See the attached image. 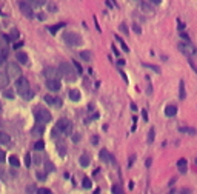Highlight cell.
<instances>
[{
    "label": "cell",
    "instance_id": "41",
    "mask_svg": "<svg viewBox=\"0 0 197 194\" xmlns=\"http://www.w3.org/2000/svg\"><path fill=\"white\" fill-rule=\"evenodd\" d=\"M6 160V154H5V151H0V162H5Z\"/></svg>",
    "mask_w": 197,
    "mask_h": 194
},
{
    "label": "cell",
    "instance_id": "49",
    "mask_svg": "<svg viewBox=\"0 0 197 194\" xmlns=\"http://www.w3.org/2000/svg\"><path fill=\"white\" fill-rule=\"evenodd\" d=\"M0 111H2V105H0Z\"/></svg>",
    "mask_w": 197,
    "mask_h": 194
},
{
    "label": "cell",
    "instance_id": "45",
    "mask_svg": "<svg viewBox=\"0 0 197 194\" xmlns=\"http://www.w3.org/2000/svg\"><path fill=\"white\" fill-rule=\"evenodd\" d=\"M20 46H22V42H19V43H14V49H19Z\"/></svg>",
    "mask_w": 197,
    "mask_h": 194
},
{
    "label": "cell",
    "instance_id": "32",
    "mask_svg": "<svg viewBox=\"0 0 197 194\" xmlns=\"http://www.w3.org/2000/svg\"><path fill=\"white\" fill-rule=\"evenodd\" d=\"M3 96H5L6 99H12V97H14V92H12L11 89H6V91L3 92Z\"/></svg>",
    "mask_w": 197,
    "mask_h": 194
},
{
    "label": "cell",
    "instance_id": "17",
    "mask_svg": "<svg viewBox=\"0 0 197 194\" xmlns=\"http://www.w3.org/2000/svg\"><path fill=\"white\" fill-rule=\"evenodd\" d=\"M69 99L72 102H79L80 100V91L79 89H71L69 91Z\"/></svg>",
    "mask_w": 197,
    "mask_h": 194
},
{
    "label": "cell",
    "instance_id": "40",
    "mask_svg": "<svg viewBox=\"0 0 197 194\" xmlns=\"http://www.w3.org/2000/svg\"><path fill=\"white\" fill-rule=\"evenodd\" d=\"M133 29H134L135 32H137V34H140V32H142V29H140V26H139V25H135V23L133 25Z\"/></svg>",
    "mask_w": 197,
    "mask_h": 194
},
{
    "label": "cell",
    "instance_id": "26",
    "mask_svg": "<svg viewBox=\"0 0 197 194\" xmlns=\"http://www.w3.org/2000/svg\"><path fill=\"white\" fill-rule=\"evenodd\" d=\"M43 148H45V142H42V140H39V142H36V145H34V150H37V151L43 150Z\"/></svg>",
    "mask_w": 197,
    "mask_h": 194
},
{
    "label": "cell",
    "instance_id": "33",
    "mask_svg": "<svg viewBox=\"0 0 197 194\" xmlns=\"http://www.w3.org/2000/svg\"><path fill=\"white\" fill-rule=\"evenodd\" d=\"M31 2L36 5V6H43L46 3V0H31Z\"/></svg>",
    "mask_w": 197,
    "mask_h": 194
},
{
    "label": "cell",
    "instance_id": "38",
    "mask_svg": "<svg viewBox=\"0 0 197 194\" xmlns=\"http://www.w3.org/2000/svg\"><path fill=\"white\" fill-rule=\"evenodd\" d=\"M154 140V130H149V134H148V142L151 143Z\"/></svg>",
    "mask_w": 197,
    "mask_h": 194
},
{
    "label": "cell",
    "instance_id": "1",
    "mask_svg": "<svg viewBox=\"0 0 197 194\" xmlns=\"http://www.w3.org/2000/svg\"><path fill=\"white\" fill-rule=\"evenodd\" d=\"M16 89L20 96H22L25 100H29L32 97V92L29 89V82H28V79H25V77H19L16 80Z\"/></svg>",
    "mask_w": 197,
    "mask_h": 194
},
{
    "label": "cell",
    "instance_id": "4",
    "mask_svg": "<svg viewBox=\"0 0 197 194\" xmlns=\"http://www.w3.org/2000/svg\"><path fill=\"white\" fill-rule=\"evenodd\" d=\"M56 128H57L60 132H62V134L69 136V134H71V131H72V123H71L68 119H60V120H57Z\"/></svg>",
    "mask_w": 197,
    "mask_h": 194
},
{
    "label": "cell",
    "instance_id": "5",
    "mask_svg": "<svg viewBox=\"0 0 197 194\" xmlns=\"http://www.w3.org/2000/svg\"><path fill=\"white\" fill-rule=\"evenodd\" d=\"M6 74H8V77L17 80L19 77H22V69H20V66L16 62H9L8 68H6Z\"/></svg>",
    "mask_w": 197,
    "mask_h": 194
},
{
    "label": "cell",
    "instance_id": "43",
    "mask_svg": "<svg viewBox=\"0 0 197 194\" xmlns=\"http://www.w3.org/2000/svg\"><path fill=\"white\" fill-rule=\"evenodd\" d=\"M120 29H122V31H123V32H126V34H128V28H126V26H125V25H120Z\"/></svg>",
    "mask_w": 197,
    "mask_h": 194
},
{
    "label": "cell",
    "instance_id": "19",
    "mask_svg": "<svg viewBox=\"0 0 197 194\" xmlns=\"http://www.w3.org/2000/svg\"><path fill=\"white\" fill-rule=\"evenodd\" d=\"M9 163H11V166H14V168H19L20 166V160H19V157L17 156H9Z\"/></svg>",
    "mask_w": 197,
    "mask_h": 194
},
{
    "label": "cell",
    "instance_id": "39",
    "mask_svg": "<svg viewBox=\"0 0 197 194\" xmlns=\"http://www.w3.org/2000/svg\"><path fill=\"white\" fill-rule=\"evenodd\" d=\"M25 165H26V166H29V165H31V156H29V154H26V156H25Z\"/></svg>",
    "mask_w": 197,
    "mask_h": 194
},
{
    "label": "cell",
    "instance_id": "9",
    "mask_svg": "<svg viewBox=\"0 0 197 194\" xmlns=\"http://www.w3.org/2000/svg\"><path fill=\"white\" fill-rule=\"evenodd\" d=\"M19 8H20V11H22L26 17H29V19L34 17V11H32V8H31V6L26 3V2H20V3H19Z\"/></svg>",
    "mask_w": 197,
    "mask_h": 194
},
{
    "label": "cell",
    "instance_id": "27",
    "mask_svg": "<svg viewBox=\"0 0 197 194\" xmlns=\"http://www.w3.org/2000/svg\"><path fill=\"white\" fill-rule=\"evenodd\" d=\"M140 8H142V11H143V12H148V14H151V8H149V6L146 5V3H140Z\"/></svg>",
    "mask_w": 197,
    "mask_h": 194
},
{
    "label": "cell",
    "instance_id": "25",
    "mask_svg": "<svg viewBox=\"0 0 197 194\" xmlns=\"http://www.w3.org/2000/svg\"><path fill=\"white\" fill-rule=\"evenodd\" d=\"M72 66H74V68H76V71H77V74H82V66H80V63L77 62V60H74V62H72Z\"/></svg>",
    "mask_w": 197,
    "mask_h": 194
},
{
    "label": "cell",
    "instance_id": "12",
    "mask_svg": "<svg viewBox=\"0 0 197 194\" xmlns=\"http://www.w3.org/2000/svg\"><path fill=\"white\" fill-rule=\"evenodd\" d=\"M8 83H9V77H8V74H6V72H2V71H0V89L6 88V86H8Z\"/></svg>",
    "mask_w": 197,
    "mask_h": 194
},
{
    "label": "cell",
    "instance_id": "2",
    "mask_svg": "<svg viewBox=\"0 0 197 194\" xmlns=\"http://www.w3.org/2000/svg\"><path fill=\"white\" fill-rule=\"evenodd\" d=\"M59 72H60V76L65 77L66 80H69V82H72V80L77 79V71L72 66V63L62 62V63H60V66H59Z\"/></svg>",
    "mask_w": 197,
    "mask_h": 194
},
{
    "label": "cell",
    "instance_id": "23",
    "mask_svg": "<svg viewBox=\"0 0 197 194\" xmlns=\"http://www.w3.org/2000/svg\"><path fill=\"white\" fill-rule=\"evenodd\" d=\"M80 59L86 60V62H90L91 60V52L90 51H80Z\"/></svg>",
    "mask_w": 197,
    "mask_h": 194
},
{
    "label": "cell",
    "instance_id": "35",
    "mask_svg": "<svg viewBox=\"0 0 197 194\" xmlns=\"http://www.w3.org/2000/svg\"><path fill=\"white\" fill-rule=\"evenodd\" d=\"M112 194H122V188L119 185H114L112 186Z\"/></svg>",
    "mask_w": 197,
    "mask_h": 194
},
{
    "label": "cell",
    "instance_id": "50",
    "mask_svg": "<svg viewBox=\"0 0 197 194\" xmlns=\"http://www.w3.org/2000/svg\"><path fill=\"white\" fill-rule=\"evenodd\" d=\"M196 162H197V159H196Z\"/></svg>",
    "mask_w": 197,
    "mask_h": 194
},
{
    "label": "cell",
    "instance_id": "28",
    "mask_svg": "<svg viewBox=\"0 0 197 194\" xmlns=\"http://www.w3.org/2000/svg\"><path fill=\"white\" fill-rule=\"evenodd\" d=\"M19 37H20L19 31H17V29H12V31H11V36H9V39H11V40H17Z\"/></svg>",
    "mask_w": 197,
    "mask_h": 194
},
{
    "label": "cell",
    "instance_id": "13",
    "mask_svg": "<svg viewBox=\"0 0 197 194\" xmlns=\"http://www.w3.org/2000/svg\"><path fill=\"white\" fill-rule=\"evenodd\" d=\"M43 132H45V126H43V123H39V122H37L36 126L32 128V134H34V136H42Z\"/></svg>",
    "mask_w": 197,
    "mask_h": 194
},
{
    "label": "cell",
    "instance_id": "16",
    "mask_svg": "<svg viewBox=\"0 0 197 194\" xmlns=\"http://www.w3.org/2000/svg\"><path fill=\"white\" fill-rule=\"evenodd\" d=\"M11 142V137L6 134V132L0 131V145H8Z\"/></svg>",
    "mask_w": 197,
    "mask_h": 194
},
{
    "label": "cell",
    "instance_id": "30",
    "mask_svg": "<svg viewBox=\"0 0 197 194\" xmlns=\"http://www.w3.org/2000/svg\"><path fill=\"white\" fill-rule=\"evenodd\" d=\"M145 68H149V69H154L155 72H160V68L159 66H155V65H149V63H143Z\"/></svg>",
    "mask_w": 197,
    "mask_h": 194
},
{
    "label": "cell",
    "instance_id": "36",
    "mask_svg": "<svg viewBox=\"0 0 197 194\" xmlns=\"http://www.w3.org/2000/svg\"><path fill=\"white\" fill-rule=\"evenodd\" d=\"M45 166H46V171H54V165L51 162H48V160L45 162Z\"/></svg>",
    "mask_w": 197,
    "mask_h": 194
},
{
    "label": "cell",
    "instance_id": "10",
    "mask_svg": "<svg viewBox=\"0 0 197 194\" xmlns=\"http://www.w3.org/2000/svg\"><path fill=\"white\" fill-rule=\"evenodd\" d=\"M45 102L51 106H54V108H60L62 106V100L56 96H45Z\"/></svg>",
    "mask_w": 197,
    "mask_h": 194
},
{
    "label": "cell",
    "instance_id": "6",
    "mask_svg": "<svg viewBox=\"0 0 197 194\" xmlns=\"http://www.w3.org/2000/svg\"><path fill=\"white\" fill-rule=\"evenodd\" d=\"M36 119H37V122L39 123H49L51 122V119H52V116H51V112L48 111V110H45V108H39L37 111H36Z\"/></svg>",
    "mask_w": 197,
    "mask_h": 194
},
{
    "label": "cell",
    "instance_id": "44",
    "mask_svg": "<svg viewBox=\"0 0 197 194\" xmlns=\"http://www.w3.org/2000/svg\"><path fill=\"white\" fill-rule=\"evenodd\" d=\"M151 3H154V5H160L162 3V0H149Z\"/></svg>",
    "mask_w": 197,
    "mask_h": 194
},
{
    "label": "cell",
    "instance_id": "37",
    "mask_svg": "<svg viewBox=\"0 0 197 194\" xmlns=\"http://www.w3.org/2000/svg\"><path fill=\"white\" fill-rule=\"evenodd\" d=\"M37 194H51V191L48 188H39L37 190Z\"/></svg>",
    "mask_w": 197,
    "mask_h": 194
},
{
    "label": "cell",
    "instance_id": "47",
    "mask_svg": "<svg viewBox=\"0 0 197 194\" xmlns=\"http://www.w3.org/2000/svg\"><path fill=\"white\" fill-rule=\"evenodd\" d=\"M80 139V136L79 134H76V136H72V140H74V142H77V140Z\"/></svg>",
    "mask_w": 197,
    "mask_h": 194
},
{
    "label": "cell",
    "instance_id": "15",
    "mask_svg": "<svg viewBox=\"0 0 197 194\" xmlns=\"http://www.w3.org/2000/svg\"><path fill=\"white\" fill-rule=\"evenodd\" d=\"M165 114L168 117H174L176 114H177V108H176L174 105H169V106H166V108H165Z\"/></svg>",
    "mask_w": 197,
    "mask_h": 194
},
{
    "label": "cell",
    "instance_id": "31",
    "mask_svg": "<svg viewBox=\"0 0 197 194\" xmlns=\"http://www.w3.org/2000/svg\"><path fill=\"white\" fill-rule=\"evenodd\" d=\"M91 185H92V183H91V180L88 179V177H85V179H83V188L88 190V188H91Z\"/></svg>",
    "mask_w": 197,
    "mask_h": 194
},
{
    "label": "cell",
    "instance_id": "18",
    "mask_svg": "<svg viewBox=\"0 0 197 194\" xmlns=\"http://www.w3.org/2000/svg\"><path fill=\"white\" fill-rule=\"evenodd\" d=\"M99 156H100V159L103 160V162H110V160H112V159H111V154H110L106 150H102Z\"/></svg>",
    "mask_w": 197,
    "mask_h": 194
},
{
    "label": "cell",
    "instance_id": "29",
    "mask_svg": "<svg viewBox=\"0 0 197 194\" xmlns=\"http://www.w3.org/2000/svg\"><path fill=\"white\" fill-rule=\"evenodd\" d=\"M115 39H117V40H119V43L122 45V48H123V51H126V52H128V51H130V48H128V46H126V43H125V42H123V40H122V39H120L119 36H115Z\"/></svg>",
    "mask_w": 197,
    "mask_h": 194
},
{
    "label": "cell",
    "instance_id": "8",
    "mask_svg": "<svg viewBox=\"0 0 197 194\" xmlns=\"http://www.w3.org/2000/svg\"><path fill=\"white\" fill-rule=\"evenodd\" d=\"M43 74H45L46 80H59V77H60V72L56 68H45Z\"/></svg>",
    "mask_w": 197,
    "mask_h": 194
},
{
    "label": "cell",
    "instance_id": "11",
    "mask_svg": "<svg viewBox=\"0 0 197 194\" xmlns=\"http://www.w3.org/2000/svg\"><path fill=\"white\" fill-rule=\"evenodd\" d=\"M60 82L59 80H46V88H48L49 91H59L60 89Z\"/></svg>",
    "mask_w": 197,
    "mask_h": 194
},
{
    "label": "cell",
    "instance_id": "7",
    "mask_svg": "<svg viewBox=\"0 0 197 194\" xmlns=\"http://www.w3.org/2000/svg\"><path fill=\"white\" fill-rule=\"evenodd\" d=\"M179 49L183 52L185 56H193L194 52H196V48L189 43V42H180L179 43Z\"/></svg>",
    "mask_w": 197,
    "mask_h": 194
},
{
    "label": "cell",
    "instance_id": "34",
    "mask_svg": "<svg viewBox=\"0 0 197 194\" xmlns=\"http://www.w3.org/2000/svg\"><path fill=\"white\" fill-rule=\"evenodd\" d=\"M180 131L188 132V134H196V130L194 128H180Z\"/></svg>",
    "mask_w": 197,
    "mask_h": 194
},
{
    "label": "cell",
    "instance_id": "14",
    "mask_svg": "<svg viewBox=\"0 0 197 194\" xmlns=\"http://www.w3.org/2000/svg\"><path fill=\"white\" fill-rule=\"evenodd\" d=\"M16 59H17L19 63H23V65H26V63H28V60H29L26 52H17V54H16Z\"/></svg>",
    "mask_w": 197,
    "mask_h": 194
},
{
    "label": "cell",
    "instance_id": "24",
    "mask_svg": "<svg viewBox=\"0 0 197 194\" xmlns=\"http://www.w3.org/2000/svg\"><path fill=\"white\" fill-rule=\"evenodd\" d=\"M90 162H91V160H90V157H88L86 154H83L82 157H80V165H82V166H88Z\"/></svg>",
    "mask_w": 197,
    "mask_h": 194
},
{
    "label": "cell",
    "instance_id": "22",
    "mask_svg": "<svg viewBox=\"0 0 197 194\" xmlns=\"http://www.w3.org/2000/svg\"><path fill=\"white\" fill-rule=\"evenodd\" d=\"M65 26V23H59V25H54V26H49V32L51 34H56V32L59 31V29H62Z\"/></svg>",
    "mask_w": 197,
    "mask_h": 194
},
{
    "label": "cell",
    "instance_id": "42",
    "mask_svg": "<svg viewBox=\"0 0 197 194\" xmlns=\"http://www.w3.org/2000/svg\"><path fill=\"white\" fill-rule=\"evenodd\" d=\"M45 177H46V174H43V173H37V179L39 180H45Z\"/></svg>",
    "mask_w": 197,
    "mask_h": 194
},
{
    "label": "cell",
    "instance_id": "46",
    "mask_svg": "<svg viewBox=\"0 0 197 194\" xmlns=\"http://www.w3.org/2000/svg\"><path fill=\"white\" fill-rule=\"evenodd\" d=\"M180 36H182L183 39H185V40H189V39H188V36H186V32H180Z\"/></svg>",
    "mask_w": 197,
    "mask_h": 194
},
{
    "label": "cell",
    "instance_id": "20",
    "mask_svg": "<svg viewBox=\"0 0 197 194\" xmlns=\"http://www.w3.org/2000/svg\"><path fill=\"white\" fill-rule=\"evenodd\" d=\"M179 97L183 100L186 97V91H185V82H180V85H179Z\"/></svg>",
    "mask_w": 197,
    "mask_h": 194
},
{
    "label": "cell",
    "instance_id": "48",
    "mask_svg": "<svg viewBox=\"0 0 197 194\" xmlns=\"http://www.w3.org/2000/svg\"><path fill=\"white\" fill-rule=\"evenodd\" d=\"M142 116H143V120H148V114H146V111L142 112Z\"/></svg>",
    "mask_w": 197,
    "mask_h": 194
},
{
    "label": "cell",
    "instance_id": "3",
    "mask_svg": "<svg viewBox=\"0 0 197 194\" xmlns=\"http://www.w3.org/2000/svg\"><path fill=\"white\" fill-rule=\"evenodd\" d=\"M63 40H65V43L69 45V46H79L83 42L82 37H80L77 32H66V34L63 36Z\"/></svg>",
    "mask_w": 197,
    "mask_h": 194
},
{
    "label": "cell",
    "instance_id": "21",
    "mask_svg": "<svg viewBox=\"0 0 197 194\" xmlns=\"http://www.w3.org/2000/svg\"><path fill=\"white\" fill-rule=\"evenodd\" d=\"M177 166H179L180 173H186V160L185 159H180L177 162Z\"/></svg>",
    "mask_w": 197,
    "mask_h": 194
}]
</instances>
